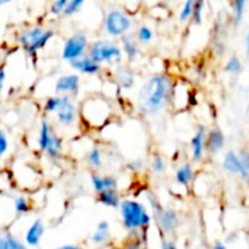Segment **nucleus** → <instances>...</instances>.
I'll return each instance as SVG.
<instances>
[{
    "instance_id": "nucleus-34",
    "label": "nucleus",
    "mask_w": 249,
    "mask_h": 249,
    "mask_svg": "<svg viewBox=\"0 0 249 249\" xmlns=\"http://www.w3.org/2000/svg\"><path fill=\"white\" fill-rule=\"evenodd\" d=\"M67 1L69 0H54V1H51L50 7H48V13L53 18H61L63 13H64V9L67 6Z\"/></svg>"
},
{
    "instance_id": "nucleus-9",
    "label": "nucleus",
    "mask_w": 249,
    "mask_h": 249,
    "mask_svg": "<svg viewBox=\"0 0 249 249\" xmlns=\"http://www.w3.org/2000/svg\"><path fill=\"white\" fill-rule=\"evenodd\" d=\"M88 55L93 58L96 63L104 66H121L123 64V50L120 47V42L111 39V38H96L90 42Z\"/></svg>"
},
{
    "instance_id": "nucleus-4",
    "label": "nucleus",
    "mask_w": 249,
    "mask_h": 249,
    "mask_svg": "<svg viewBox=\"0 0 249 249\" xmlns=\"http://www.w3.org/2000/svg\"><path fill=\"white\" fill-rule=\"evenodd\" d=\"M35 147L50 162H60L64 156V137L45 115H42L38 123Z\"/></svg>"
},
{
    "instance_id": "nucleus-45",
    "label": "nucleus",
    "mask_w": 249,
    "mask_h": 249,
    "mask_svg": "<svg viewBox=\"0 0 249 249\" xmlns=\"http://www.w3.org/2000/svg\"><path fill=\"white\" fill-rule=\"evenodd\" d=\"M213 249H229V248H226L223 244H220V242H216L214 244V247H213Z\"/></svg>"
},
{
    "instance_id": "nucleus-36",
    "label": "nucleus",
    "mask_w": 249,
    "mask_h": 249,
    "mask_svg": "<svg viewBox=\"0 0 249 249\" xmlns=\"http://www.w3.org/2000/svg\"><path fill=\"white\" fill-rule=\"evenodd\" d=\"M204 9H206V1L204 0H196L194 3V12H193V22L196 25H200L204 18Z\"/></svg>"
},
{
    "instance_id": "nucleus-20",
    "label": "nucleus",
    "mask_w": 249,
    "mask_h": 249,
    "mask_svg": "<svg viewBox=\"0 0 249 249\" xmlns=\"http://www.w3.org/2000/svg\"><path fill=\"white\" fill-rule=\"evenodd\" d=\"M226 143V137L223 134V131L217 127L210 128L207 131V137H206V152L209 155H217L219 152L223 150Z\"/></svg>"
},
{
    "instance_id": "nucleus-42",
    "label": "nucleus",
    "mask_w": 249,
    "mask_h": 249,
    "mask_svg": "<svg viewBox=\"0 0 249 249\" xmlns=\"http://www.w3.org/2000/svg\"><path fill=\"white\" fill-rule=\"evenodd\" d=\"M160 249H178V248H177V245H175V242H174L172 239H169V238H163V241H162V244H160Z\"/></svg>"
},
{
    "instance_id": "nucleus-11",
    "label": "nucleus",
    "mask_w": 249,
    "mask_h": 249,
    "mask_svg": "<svg viewBox=\"0 0 249 249\" xmlns=\"http://www.w3.org/2000/svg\"><path fill=\"white\" fill-rule=\"evenodd\" d=\"M82 88V77L77 73H63L54 79L51 95H69L76 98Z\"/></svg>"
},
{
    "instance_id": "nucleus-37",
    "label": "nucleus",
    "mask_w": 249,
    "mask_h": 249,
    "mask_svg": "<svg viewBox=\"0 0 249 249\" xmlns=\"http://www.w3.org/2000/svg\"><path fill=\"white\" fill-rule=\"evenodd\" d=\"M12 190V179H10V175L7 171L4 169H0V194L3 193H10Z\"/></svg>"
},
{
    "instance_id": "nucleus-8",
    "label": "nucleus",
    "mask_w": 249,
    "mask_h": 249,
    "mask_svg": "<svg viewBox=\"0 0 249 249\" xmlns=\"http://www.w3.org/2000/svg\"><path fill=\"white\" fill-rule=\"evenodd\" d=\"M134 25V18L124 7L112 6L104 13L102 29L111 39H121L125 35H130Z\"/></svg>"
},
{
    "instance_id": "nucleus-33",
    "label": "nucleus",
    "mask_w": 249,
    "mask_h": 249,
    "mask_svg": "<svg viewBox=\"0 0 249 249\" xmlns=\"http://www.w3.org/2000/svg\"><path fill=\"white\" fill-rule=\"evenodd\" d=\"M194 3L196 0H187L182 7L179 9V13H178V18L181 22H188L193 19V12H194Z\"/></svg>"
},
{
    "instance_id": "nucleus-43",
    "label": "nucleus",
    "mask_w": 249,
    "mask_h": 249,
    "mask_svg": "<svg viewBox=\"0 0 249 249\" xmlns=\"http://www.w3.org/2000/svg\"><path fill=\"white\" fill-rule=\"evenodd\" d=\"M54 249H83L80 245H76V244H66V245H61V247H57Z\"/></svg>"
},
{
    "instance_id": "nucleus-12",
    "label": "nucleus",
    "mask_w": 249,
    "mask_h": 249,
    "mask_svg": "<svg viewBox=\"0 0 249 249\" xmlns=\"http://www.w3.org/2000/svg\"><path fill=\"white\" fill-rule=\"evenodd\" d=\"M155 222H156V226L163 238L174 235L178 231V228L181 226L179 214L172 207H163L162 210L155 213Z\"/></svg>"
},
{
    "instance_id": "nucleus-24",
    "label": "nucleus",
    "mask_w": 249,
    "mask_h": 249,
    "mask_svg": "<svg viewBox=\"0 0 249 249\" xmlns=\"http://www.w3.org/2000/svg\"><path fill=\"white\" fill-rule=\"evenodd\" d=\"M98 203L108 207V209H120L121 201H123V196L120 193V190H108L104 191L101 194H98Z\"/></svg>"
},
{
    "instance_id": "nucleus-25",
    "label": "nucleus",
    "mask_w": 249,
    "mask_h": 249,
    "mask_svg": "<svg viewBox=\"0 0 249 249\" xmlns=\"http://www.w3.org/2000/svg\"><path fill=\"white\" fill-rule=\"evenodd\" d=\"M222 168L232 174V175H241V159H239V155L233 150H229L225 153L223 156V160H222Z\"/></svg>"
},
{
    "instance_id": "nucleus-19",
    "label": "nucleus",
    "mask_w": 249,
    "mask_h": 249,
    "mask_svg": "<svg viewBox=\"0 0 249 249\" xmlns=\"http://www.w3.org/2000/svg\"><path fill=\"white\" fill-rule=\"evenodd\" d=\"M89 242L95 248H105L111 242V225L108 220H101L89 236Z\"/></svg>"
},
{
    "instance_id": "nucleus-22",
    "label": "nucleus",
    "mask_w": 249,
    "mask_h": 249,
    "mask_svg": "<svg viewBox=\"0 0 249 249\" xmlns=\"http://www.w3.org/2000/svg\"><path fill=\"white\" fill-rule=\"evenodd\" d=\"M85 160L86 165L93 171V172H99L104 168V152L99 146H90L88 153L85 155Z\"/></svg>"
},
{
    "instance_id": "nucleus-29",
    "label": "nucleus",
    "mask_w": 249,
    "mask_h": 249,
    "mask_svg": "<svg viewBox=\"0 0 249 249\" xmlns=\"http://www.w3.org/2000/svg\"><path fill=\"white\" fill-rule=\"evenodd\" d=\"M244 70V64L238 55H231L228 61L225 63V71L231 76H238Z\"/></svg>"
},
{
    "instance_id": "nucleus-46",
    "label": "nucleus",
    "mask_w": 249,
    "mask_h": 249,
    "mask_svg": "<svg viewBox=\"0 0 249 249\" xmlns=\"http://www.w3.org/2000/svg\"><path fill=\"white\" fill-rule=\"evenodd\" d=\"M10 1L9 0H0V6H4V4H9Z\"/></svg>"
},
{
    "instance_id": "nucleus-17",
    "label": "nucleus",
    "mask_w": 249,
    "mask_h": 249,
    "mask_svg": "<svg viewBox=\"0 0 249 249\" xmlns=\"http://www.w3.org/2000/svg\"><path fill=\"white\" fill-rule=\"evenodd\" d=\"M70 67L74 70V73H77L79 76H98L104 71V67L96 63L93 58H90L88 54L73 63H70Z\"/></svg>"
},
{
    "instance_id": "nucleus-31",
    "label": "nucleus",
    "mask_w": 249,
    "mask_h": 249,
    "mask_svg": "<svg viewBox=\"0 0 249 249\" xmlns=\"http://www.w3.org/2000/svg\"><path fill=\"white\" fill-rule=\"evenodd\" d=\"M83 6H85V0H69L63 16L64 18H73V16H76V15H79L82 12Z\"/></svg>"
},
{
    "instance_id": "nucleus-27",
    "label": "nucleus",
    "mask_w": 249,
    "mask_h": 249,
    "mask_svg": "<svg viewBox=\"0 0 249 249\" xmlns=\"http://www.w3.org/2000/svg\"><path fill=\"white\" fill-rule=\"evenodd\" d=\"M247 9V1L245 0H235L232 3V22L235 26H239Z\"/></svg>"
},
{
    "instance_id": "nucleus-18",
    "label": "nucleus",
    "mask_w": 249,
    "mask_h": 249,
    "mask_svg": "<svg viewBox=\"0 0 249 249\" xmlns=\"http://www.w3.org/2000/svg\"><path fill=\"white\" fill-rule=\"evenodd\" d=\"M112 76H114V83L117 85L118 89L130 90L136 85V74L130 66L121 64V66L115 67Z\"/></svg>"
},
{
    "instance_id": "nucleus-28",
    "label": "nucleus",
    "mask_w": 249,
    "mask_h": 249,
    "mask_svg": "<svg viewBox=\"0 0 249 249\" xmlns=\"http://www.w3.org/2000/svg\"><path fill=\"white\" fill-rule=\"evenodd\" d=\"M10 150V139L4 128H0V169H3V165L6 162V158Z\"/></svg>"
},
{
    "instance_id": "nucleus-44",
    "label": "nucleus",
    "mask_w": 249,
    "mask_h": 249,
    "mask_svg": "<svg viewBox=\"0 0 249 249\" xmlns=\"http://www.w3.org/2000/svg\"><path fill=\"white\" fill-rule=\"evenodd\" d=\"M245 48H247V61H248L249 66V32L247 34V36H245Z\"/></svg>"
},
{
    "instance_id": "nucleus-7",
    "label": "nucleus",
    "mask_w": 249,
    "mask_h": 249,
    "mask_svg": "<svg viewBox=\"0 0 249 249\" xmlns=\"http://www.w3.org/2000/svg\"><path fill=\"white\" fill-rule=\"evenodd\" d=\"M7 172L10 175L12 185L18 191L26 193V194L41 188L44 182L42 172L32 162H26V160L13 162V165L9 166Z\"/></svg>"
},
{
    "instance_id": "nucleus-41",
    "label": "nucleus",
    "mask_w": 249,
    "mask_h": 249,
    "mask_svg": "<svg viewBox=\"0 0 249 249\" xmlns=\"http://www.w3.org/2000/svg\"><path fill=\"white\" fill-rule=\"evenodd\" d=\"M143 168H144V162H143L142 159H136V160H131V162L127 163V169H128L130 172H133V174L142 172Z\"/></svg>"
},
{
    "instance_id": "nucleus-16",
    "label": "nucleus",
    "mask_w": 249,
    "mask_h": 249,
    "mask_svg": "<svg viewBox=\"0 0 249 249\" xmlns=\"http://www.w3.org/2000/svg\"><path fill=\"white\" fill-rule=\"evenodd\" d=\"M9 197H10L13 213L16 217L28 216L32 212V198L29 194L16 190L15 193H9Z\"/></svg>"
},
{
    "instance_id": "nucleus-10",
    "label": "nucleus",
    "mask_w": 249,
    "mask_h": 249,
    "mask_svg": "<svg viewBox=\"0 0 249 249\" xmlns=\"http://www.w3.org/2000/svg\"><path fill=\"white\" fill-rule=\"evenodd\" d=\"M89 47H90V41L85 32L82 31L73 32L64 39L61 45V58L67 63H73L85 57L89 51Z\"/></svg>"
},
{
    "instance_id": "nucleus-23",
    "label": "nucleus",
    "mask_w": 249,
    "mask_h": 249,
    "mask_svg": "<svg viewBox=\"0 0 249 249\" xmlns=\"http://www.w3.org/2000/svg\"><path fill=\"white\" fill-rule=\"evenodd\" d=\"M175 182L182 185V187H188L194 178H196V169H194V165L187 162V163H182L181 166L177 168L175 171Z\"/></svg>"
},
{
    "instance_id": "nucleus-13",
    "label": "nucleus",
    "mask_w": 249,
    "mask_h": 249,
    "mask_svg": "<svg viewBox=\"0 0 249 249\" xmlns=\"http://www.w3.org/2000/svg\"><path fill=\"white\" fill-rule=\"evenodd\" d=\"M45 222L41 217H35L23 232V244L28 249H36L45 236Z\"/></svg>"
},
{
    "instance_id": "nucleus-26",
    "label": "nucleus",
    "mask_w": 249,
    "mask_h": 249,
    "mask_svg": "<svg viewBox=\"0 0 249 249\" xmlns=\"http://www.w3.org/2000/svg\"><path fill=\"white\" fill-rule=\"evenodd\" d=\"M0 249H28L23 241L10 231L0 232Z\"/></svg>"
},
{
    "instance_id": "nucleus-30",
    "label": "nucleus",
    "mask_w": 249,
    "mask_h": 249,
    "mask_svg": "<svg viewBox=\"0 0 249 249\" xmlns=\"http://www.w3.org/2000/svg\"><path fill=\"white\" fill-rule=\"evenodd\" d=\"M155 38V32L149 25H140L136 31V39L139 41V44H149L152 42Z\"/></svg>"
},
{
    "instance_id": "nucleus-6",
    "label": "nucleus",
    "mask_w": 249,
    "mask_h": 249,
    "mask_svg": "<svg viewBox=\"0 0 249 249\" xmlns=\"http://www.w3.org/2000/svg\"><path fill=\"white\" fill-rule=\"evenodd\" d=\"M121 225L130 235V238L139 236L142 232L147 231L153 222V217L147 207L136 198H123L120 206Z\"/></svg>"
},
{
    "instance_id": "nucleus-14",
    "label": "nucleus",
    "mask_w": 249,
    "mask_h": 249,
    "mask_svg": "<svg viewBox=\"0 0 249 249\" xmlns=\"http://www.w3.org/2000/svg\"><path fill=\"white\" fill-rule=\"evenodd\" d=\"M206 137L207 128L204 125H198L194 136L190 140V153L193 162H201L206 158Z\"/></svg>"
},
{
    "instance_id": "nucleus-3",
    "label": "nucleus",
    "mask_w": 249,
    "mask_h": 249,
    "mask_svg": "<svg viewBox=\"0 0 249 249\" xmlns=\"http://www.w3.org/2000/svg\"><path fill=\"white\" fill-rule=\"evenodd\" d=\"M80 124L88 130H101L114 117V104L105 95H89L79 104Z\"/></svg>"
},
{
    "instance_id": "nucleus-5",
    "label": "nucleus",
    "mask_w": 249,
    "mask_h": 249,
    "mask_svg": "<svg viewBox=\"0 0 249 249\" xmlns=\"http://www.w3.org/2000/svg\"><path fill=\"white\" fill-rule=\"evenodd\" d=\"M55 31L44 23H29L20 28L15 38L18 47L29 57L36 58L38 54L54 39Z\"/></svg>"
},
{
    "instance_id": "nucleus-2",
    "label": "nucleus",
    "mask_w": 249,
    "mask_h": 249,
    "mask_svg": "<svg viewBox=\"0 0 249 249\" xmlns=\"http://www.w3.org/2000/svg\"><path fill=\"white\" fill-rule=\"evenodd\" d=\"M41 111L61 134L64 130H73L80 124L79 104L73 96L48 95L42 101Z\"/></svg>"
},
{
    "instance_id": "nucleus-1",
    "label": "nucleus",
    "mask_w": 249,
    "mask_h": 249,
    "mask_svg": "<svg viewBox=\"0 0 249 249\" xmlns=\"http://www.w3.org/2000/svg\"><path fill=\"white\" fill-rule=\"evenodd\" d=\"M174 79L169 73H155L149 76L140 86L136 107L142 115L152 117L159 114L171 99Z\"/></svg>"
},
{
    "instance_id": "nucleus-40",
    "label": "nucleus",
    "mask_w": 249,
    "mask_h": 249,
    "mask_svg": "<svg viewBox=\"0 0 249 249\" xmlns=\"http://www.w3.org/2000/svg\"><path fill=\"white\" fill-rule=\"evenodd\" d=\"M6 79H7L6 67H4L3 64H0V105H1V102H3L4 92H6Z\"/></svg>"
},
{
    "instance_id": "nucleus-21",
    "label": "nucleus",
    "mask_w": 249,
    "mask_h": 249,
    "mask_svg": "<svg viewBox=\"0 0 249 249\" xmlns=\"http://www.w3.org/2000/svg\"><path fill=\"white\" fill-rule=\"evenodd\" d=\"M120 47L123 50L124 57L128 61H134L137 58V55L140 54V44L136 39V35H133V34L125 35L124 38H121L120 39Z\"/></svg>"
},
{
    "instance_id": "nucleus-32",
    "label": "nucleus",
    "mask_w": 249,
    "mask_h": 249,
    "mask_svg": "<svg viewBox=\"0 0 249 249\" xmlns=\"http://www.w3.org/2000/svg\"><path fill=\"white\" fill-rule=\"evenodd\" d=\"M239 159H241V179L242 181H249V149H242L239 153Z\"/></svg>"
},
{
    "instance_id": "nucleus-15",
    "label": "nucleus",
    "mask_w": 249,
    "mask_h": 249,
    "mask_svg": "<svg viewBox=\"0 0 249 249\" xmlns=\"http://www.w3.org/2000/svg\"><path fill=\"white\" fill-rule=\"evenodd\" d=\"M92 190L98 194L108 191V190H117L118 188V179L114 175L101 174V172H92L89 177Z\"/></svg>"
},
{
    "instance_id": "nucleus-38",
    "label": "nucleus",
    "mask_w": 249,
    "mask_h": 249,
    "mask_svg": "<svg viewBox=\"0 0 249 249\" xmlns=\"http://www.w3.org/2000/svg\"><path fill=\"white\" fill-rule=\"evenodd\" d=\"M146 201H147V204H149V207H150V210H153L155 213H158L159 210H162L163 209V206H162V203H160V200H159V197L155 194V193H146Z\"/></svg>"
},
{
    "instance_id": "nucleus-35",
    "label": "nucleus",
    "mask_w": 249,
    "mask_h": 249,
    "mask_svg": "<svg viewBox=\"0 0 249 249\" xmlns=\"http://www.w3.org/2000/svg\"><path fill=\"white\" fill-rule=\"evenodd\" d=\"M150 168L155 174H163L166 171V160L163 159L162 155L155 153L150 160Z\"/></svg>"
},
{
    "instance_id": "nucleus-39",
    "label": "nucleus",
    "mask_w": 249,
    "mask_h": 249,
    "mask_svg": "<svg viewBox=\"0 0 249 249\" xmlns=\"http://www.w3.org/2000/svg\"><path fill=\"white\" fill-rule=\"evenodd\" d=\"M146 245L144 242L142 241L140 236H134V238H130L123 247H118V248H111V249H144Z\"/></svg>"
}]
</instances>
